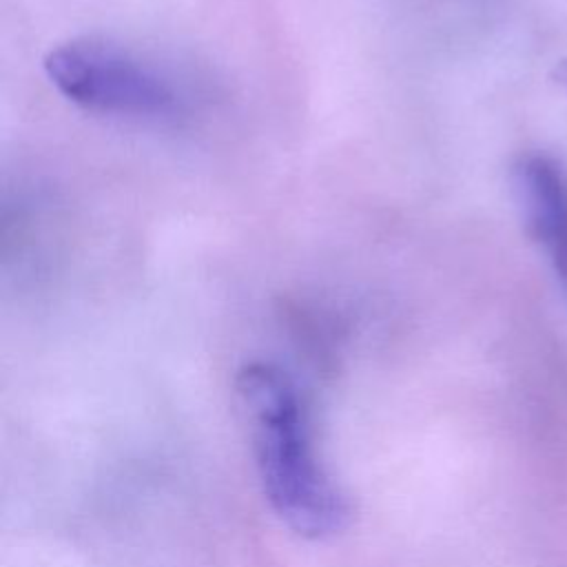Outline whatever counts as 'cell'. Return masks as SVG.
<instances>
[{
    "label": "cell",
    "mask_w": 567,
    "mask_h": 567,
    "mask_svg": "<svg viewBox=\"0 0 567 567\" xmlns=\"http://www.w3.org/2000/svg\"><path fill=\"white\" fill-rule=\"evenodd\" d=\"M514 190L529 235L549 255L556 275L567 284V177L545 157H525L514 173Z\"/></svg>",
    "instance_id": "3"
},
{
    "label": "cell",
    "mask_w": 567,
    "mask_h": 567,
    "mask_svg": "<svg viewBox=\"0 0 567 567\" xmlns=\"http://www.w3.org/2000/svg\"><path fill=\"white\" fill-rule=\"evenodd\" d=\"M241 381L257 416L259 467L275 509L303 534L334 532L343 505L317 467L297 390L270 365H250Z\"/></svg>",
    "instance_id": "1"
},
{
    "label": "cell",
    "mask_w": 567,
    "mask_h": 567,
    "mask_svg": "<svg viewBox=\"0 0 567 567\" xmlns=\"http://www.w3.org/2000/svg\"><path fill=\"white\" fill-rule=\"evenodd\" d=\"M44 73L58 93L89 111L159 117L175 109L164 78L109 44H60L47 53Z\"/></svg>",
    "instance_id": "2"
},
{
    "label": "cell",
    "mask_w": 567,
    "mask_h": 567,
    "mask_svg": "<svg viewBox=\"0 0 567 567\" xmlns=\"http://www.w3.org/2000/svg\"><path fill=\"white\" fill-rule=\"evenodd\" d=\"M556 78L560 84L567 86V60H563L558 66H556Z\"/></svg>",
    "instance_id": "4"
}]
</instances>
